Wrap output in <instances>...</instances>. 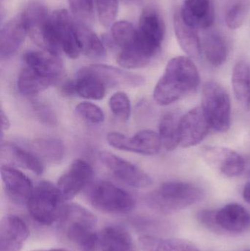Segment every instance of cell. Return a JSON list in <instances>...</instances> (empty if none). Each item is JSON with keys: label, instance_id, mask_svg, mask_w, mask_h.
Segmentation results:
<instances>
[{"label": "cell", "instance_id": "obj_34", "mask_svg": "<svg viewBox=\"0 0 250 251\" xmlns=\"http://www.w3.org/2000/svg\"><path fill=\"white\" fill-rule=\"evenodd\" d=\"M109 106L112 113L120 120L126 122L130 118L132 105L127 94L124 92L114 93L109 100Z\"/></svg>", "mask_w": 250, "mask_h": 251}, {"label": "cell", "instance_id": "obj_26", "mask_svg": "<svg viewBox=\"0 0 250 251\" xmlns=\"http://www.w3.org/2000/svg\"><path fill=\"white\" fill-rule=\"evenodd\" d=\"M232 87L239 105L245 111L250 110V65L241 60L235 65L232 73Z\"/></svg>", "mask_w": 250, "mask_h": 251}, {"label": "cell", "instance_id": "obj_42", "mask_svg": "<svg viewBox=\"0 0 250 251\" xmlns=\"http://www.w3.org/2000/svg\"><path fill=\"white\" fill-rule=\"evenodd\" d=\"M242 196H243L245 201L250 204V181H248V182L245 184V187H244Z\"/></svg>", "mask_w": 250, "mask_h": 251}, {"label": "cell", "instance_id": "obj_40", "mask_svg": "<svg viewBox=\"0 0 250 251\" xmlns=\"http://www.w3.org/2000/svg\"><path fill=\"white\" fill-rule=\"evenodd\" d=\"M216 211L204 209L197 214V219L202 225L214 231H218L219 228L216 224Z\"/></svg>", "mask_w": 250, "mask_h": 251}, {"label": "cell", "instance_id": "obj_4", "mask_svg": "<svg viewBox=\"0 0 250 251\" xmlns=\"http://www.w3.org/2000/svg\"><path fill=\"white\" fill-rule=\"evenodd\" d=\"M165 35V25L157 10L147 8L139 18L137 39L134 48L142 60L149 64L159 54Z\"/></svg>", "mask_w": 250, "mask_h": 251}, {"label": "cell", "instance_id": "obj_39", "mask_svg": "<svg viewBox=\"0 0 250 251\" xmlns=\"http://www.w3.org/2000/svg\"><path fill=\"white\" fill-rule=\"evenodd\" d=\"M32 107L35 116L38 120L41 121V123L48 126H53L57 125V117L48 105L40 101H35Z\"/></svg>", "mask_w": 250, "mask_h": 251}, {"label": "cell", "instance_id": "obj_3", "mask_svg": "<svg viewBox=\"0 0 250 251\" xmlns=\"http://www.w3.org/2000/svg\"><path fill=\"white\" fill-rule=\"evenodd\" d=\"M60 227L68 240L83 251H95L98 235L95 232L97 218L92 212L76 203L63 206Z\"/></svg>", "mask_w": 250, "mask_h": 251}, {"label": "cell", "instance_id": "obj_1", "mask_svg": "<svg viewBox=\"0 0 250 251\" xmlns=\"http://www.w3.org/2000/svg\"><path fill=\"white\" fill-rule=\"evenodd\" d=\"M200 82L199 72L189 57H174L168 62L156 85L154 100L161 106L173 104L195 92Z\"/></svg>", "mask_w": 250, "mask_h": 251}, {"label": "cell", "instance_id": "obj_15", "mask_svg": "<svg viewBox=\"0 0 250 251\" xmlns=\"http://www.w3.org/2000/svg\"><path fill=\"white\" fill-rule=\"evenodd\" d=\"M27 34L23 13L10 19L0 32V57L7 60L16 54Z\"/></svg>", "mask_w": 250, "mask_h": 251}, {"label": "cell", "instance_id": "obj_29", "mask_svg": "<svg viewBox=\"0 0 250 251\" xmlns=\"http://www.w3.org/2000/svg\"><path fill=\"white\" fill-rule=\"evenodd\" d=\"M138 242L142 251H201L191 242L180 239L145 235L139 237Z\"/></svg>", "mask_w": 250, "mask_h": 251}, {"label": "cell", "instance_id": "obj_23", "mask_svg": "<svg viewBox=\"0 0 250 251\" xmlns=\"http://www.w3.org/2000/svg\"><path fill=\"white\" fill-rule=\"evenodd\" d=\"M98 247L101 251H139L130 234L120 226L103 229L98 235Z\"/></svg>", "mask_w": 250, "mask_h": 251}, {"label": "cell", "instance_id": "obj_25", "mask_svg": "<svg viewBox=\"0 0 250 251\" xmlns=\"http://www.w3.org/2000/svg\"><path fill=\"white\" fill-rule=\"evenodd\" d=\"M75 32L81 52L92 59H102L107 54L105 47L88 25L75 20Z\"/></svg>", "mask_w": 250, "mask_h": 251}, {"label": "cell", "instance_id": "obj_22", "mask_svg": "<svg viewBox=\"0 0 250 251\" xmlns=\"http://www.w3.org/2000/svg\"><path fill=\"white\" fill-rule=\"evenodd\" d=\"M74 95L91 100L104 99L107 87L89 66L81 69L72 80Z\"/></svg>", "mask_w": 250, "mask_h": 251}, {"label": "cell", "instance_id": "obj_18", "mask_svg": "<svg viewBox=\"0 0 250 251\" xmlns=\"http://www.w3.org/2000/svg\"><path fill=\"white\" fill-rule=\"evenodd\" d=\"M215 221L221 231L238 234L249 228L250 214L239 203H228L216 211Z\"/></svg>", "mask_w": 250, "mask_h": 251}, {"label": "cell", "instance_id": "obj_16", "mask_svg": "<svg viewBox=\"0 0 250 251\" xmlns=\"http://www.w3.org/2000/svg\"><path fill=\"white\" fill-rule=\"evenodd\" d=\"M1 177L10 199L19 204H26L34 190L29 177L17 168L7 165H1Z\"/></svg>", "mask_w": 250, "mask_h": 251}, {"label": "cell", "instance_id": "obj_28", "mask_svg": "<svg viewBox=\"0 0 250 251\" xmlns=\"http://www.w3.org/2000/svg\"><path fill=\"white\" fill-rule=\"evenodd\" d=\"M1 152H4L16 163L36 175H41L44 173V165L41 156L32 151L23 149L14 143H7L1 146Z\"/></svg>", "mask_w": 250, "mask_h": 251}, {"label": "cell", "instance_id": "obj_5", "mask_svg": "<svg viewBox=\"0 0 250 251\" xmlns=\"http://www.w3.org/2000/svg\"><path fill=\"white\" fill-rule=\"evenodd\" d=\"M201 107L211 128L219 132H226L229 129L231 119L230 97L220 84L214 81L204 83Z\"/></svg>", "mask_w": 250, "mask_h": 251}, {"label": "cell", "instance_id": "obj_11", "mask_svg": "<svg viewBox=\"0 0 250 251\" xmlns=\"http://www.w3.org/2000/svg\"><path fill=\"white\" fill-rule=\"evenodd\" d=\"M101 163L108 168L113 175L123 182L135 188H145L151 185V177L132 162L114 154L103 151L99 153Z\"/></svg>", "mask_w": 250, "mask_h": 251}, {"label": "cell", "instance_id": "obj_38", "mask_svg": "<svg viewBox=\"0 0 250 251\" xmlns=\"http://www.w3.org/2000/svg\"><path fill=\"white\" fill-rule=\"evenodd\" d=\"M246 14L247 9L245 5L242 3L234 4L230 7L226 15V25L230 29H238L243 24Z\"/></svg>", "mask_w": 250, "mask_h": 251}, {"label": "cell", "instance_id": "obj_37", "mask_svg": "<svg viewBox=\"0 0 250 251\" xmlns=\"http://www.w3.org/2000/svg\"><path fill=\"white\" fill-rule=\"evenodd\" d=\"M76 112L82 119L94 125L102 123L105 119L101 107L88 101L79 103L76 107Z\"/></svg>", "mask_w": 250, "mask_h": 251}, {"label": "cell", "instance_id": "obj_30", "mask_svg": "<svg viewBox=\"0 0 250 251\" xmlns=\"http://www.w3.org/2000/svg\"><path fill=\"white\" fill-rule=\"evenodd\" d=\"M182 116L177 111H170L163 115L159 125V134L161 144L167 150L173 151L180 146L179 126Z\"/></svg>", "mask_w": 250, "mask_h": 251}, {"label": "cell", "instance_id": "obj_41", "mask_svg": "<svg viewBox=\"0 0 250 251\" xmlns=\"http://www.w3.org/2000/svg\"><path fill=\"white\" fill-rule=\"evenodd\" d=\"M1 133L4 131H7L10 127V122L9 120L8 117L5 114L3 110H1Z\"/></svg>", "mask_w": 250, "mask_h": 251}, {"label": "cell", "instance_id": "obj_35", "mask_svg": "<svg viewBox=\"0 0 250 251\" xmlns=\"http://www.w3.org/2000/svg\"><path fill=\"white\" fill-rule=\"evenodd\" d=\"M70 11L76 22L88 24L93 19V0H68Z\"/></svg>", "mask_w": 250, "mask_h": 251}, {"label": "cell", "instance_id": "obj_17", "mask_svg": "<svg viewBox=\"0 0 250 251\" xmlns=\"http://www.w3.org/2000/svg\"><path fill=\"white\" fill-rule=\"evenodd\" d=\"M29 236L23 220L16 215L4 216L0 223V251H20Z\"/></svg>", "mask_w": 250, "mask_h": 251}, {"label": "cell", "instance_id": "obj_2", "mask_svg": "<svg viewBox=\"0 0 250 251\" xmlns=\"http://www.w3.org/2000/svg\"><path fill=\"white\" fill-rule=\"evenodd\" d=\"M204 192L192 183L168 181L162 183L146 198L148 206L161 214H172L199 201Z\"/></svg>", "mask_w": 250, "mask_h": 251}, {"label": "cell", "instance_id": "obj_44", "mask_svg": "<svg viewBox=\"0 0 250 251\" xmlns=\"http://www.w3.org/2000/svg\"><path fill=\"white\" fill-rule=\"evenodd\" d=\"M250 251V250H245V251Z\"/></svg>", "mask_w": 250, "mask_h": 251}, {"label": "cell", "instance_id": "obj_12", "mask_svg": "<svg viewBox=\"0 0 250 251\" xmlns=\"http://www.w3.org/2000/svg\"><path fill=\"white\" fill-rule=\"evenodd\" d=\"M54 39L60 48L70 58H77L81 51L75 32V20L64 9L54 10L51 14Z\"/></svg>", "mask_w": 250, "mask_h": 251}, {"label": "cell", "instance_id": "obj_10", "mask_svg": "<svg viewBox=\"0 0 250 251\" xmlns=\"http://www.w3.org/2000/svg\"><path fill=\"white\" fill-rule=\"evenodd\" d=\"M201 156L211 168L230 178L242 175L246 168L245 159L228 148L205 146L201 149Z\"/></svg>", "mask_w": 250, "mask_h": 251}, {"label": "cell", "instance_id": "obj_7", "mask_svg": "<svg viewBox=\"0 0 250 251\" xmlns=\"http://www.w3.org/2000/svg\"><path fill=\"white\" fill-rule=\"evenodd\" d=\"M27 34L44 51L59 55L61 51L54 39L49 14L45 5L38 1L31 3L23 12Z\"/></svg>", "mask_w": 250, "mask_h": 251}, {"label": "cell", "instance_id": "obj_27", "mask_svg": "<svg viewBox=\"0 0 250 251\" xmlns=\"http://www.w3.org/2000/svg\"><path fill=\"white\" fill-rule=\"evenodd\" d=\"M57 79L44 76L26 66L22 69L18 78L19 92L26 97H35L55 83Z\"/></svg>", "mask_w": 250, "mask_h": 251}, {"label": "cell", "instance_id": "obj_33", "mask_svg": "<svg viewBox=\"0 0 250 251\" xmlns=\"http://www.w3.org/2000/svg\"><path fill=\"white\" fill-rule=\"evenodd\" d=\"M112 39L120 50L130 47L137 39V29L130 22L119 21L112 26Z\"/></svg>", "mask_w": 250, "mask_h": 251}, {"label": "cell", "instance_id": "obj_6", "mask_svg": "<svg viewBox=\"0 0 250 251\" xmlns=\"http://www.w3.org/2000/svg\"><path fill=\"white\" fill-rule=\"evenodd\" d=\"M63 201L57 186L43 181L34 187L26 205L29 214L36 222L49 226L60 218Z\"/></svg>", "mask_w": 250, "mask_h": 251}, {"label": "cell", "instance_id": "obj_45", "mask_svg": "<svg viewBox=\"0 0 250 251\" xmlns=\"http://www.w3.org/2000/svg\"><path fill=\"white\" fill-rule=\"evenodd\" d=\"M136 1H137V0H136ZM138 1H139V0H138Z\"/></svg>", "mask_w": 250, "mask_h": 251}, {"label": "cell", "instance_id": "obj_21", "mask_svg": "<svg viewBox=\"0 0 250 251\" xmlns=\"http://www.w3.org/2000/svg\"><path fill=\"white\" fill-rule=\"evenodd\" d=\"M23 60L28 67L44 76L57 80L63 71V63L59 55L44 50L26 51L23 56Z\"/></svg>", "mask_w": 250, "mask_h": 251}, {"label": "cell", "instance_id": "obj_24", "mask_svg": "<svg viewBox=\"0 0 250 251\" xmlns=\"http://www.w3.org/2000/svg\"><path fill=\"white\" fill-rule=\"evenodd\" d=\"M173 25L176 38L182 50L189 57H199L202 52V45L197 29L183 20L179 10L175 13Z\"/></svg>", "mask_w": 250, "mask_h": 251}, {"label": "cell", "instance_id": "obj_32", "mask_svg": "<svg viewBox=\"0 0 250 251\" xmlns=\"http://www.w3.org/2000/svg\"><path fill=\"white\" fill-rule=\"evenodd\" d=\"M34 146L39 156L51 162H60L64 156V145L60 139L55 137L37 139Z\"/></svg>", "mask_w": 250, "mask_h": 251}, {"label": "cell", "instance_id": "obj_36", "mask_svg": "<svg viewBox=\"0 0 250 251\" xmlns=\"http://www.w3.org/2000/svg\"><path fill=\"white\" fill-rule=\"evenodd\" d=\"M98 19L103 26L109 27L114 22L118 10V0H95Z\"/></svg>", "mask_w": 250, "mask_h": 251}, {"label": "cell", "instance_id": "obj_14", "mask_svg": "<svg viewBox=\"0 0 250 251\" xmlns=\"http://www.w3.org/2000/svg\"><path fill=\"white\" fill-rule=\"evenodd\" d=\"M209 122L202 107H197L181 118L179 126L180 146L192 147L199 144L209 132Z\"/></svg>", "mask_w": 250, "mask_h": 251}, {"label": "cell", "instance_id": "obj_19", "mask_svg": "<svg viewBox=\"0 0 250 251\" xmlns=\"http://www.w3.org/2000/svg\"><path fill=\"white\" fill-rule=\"evenodd\" d=\"M179 11L183 20L196 29L210 27L215 19L210 0H185Z\"/></svg>", "mask_w": 250, "mask_h": 251}, {"label": "cell", "instance_id": "obj_9", "mask_svg": "<svg viewBox=\"0 0 250 251\" xmlns=\"http://www.w3.org/2000/svg\"><path fill=\"white\" fill-rule=\"evenodd\" d=\"M107 140L114 149L148 156L157 154L162 146L159 133L149 129L138 131L132 137L114 131L107 134Z\"/></svg>", "mask_w": 250, "mask_h": 251}, {"label": "cell", "instance_id": "obj_20", "mask_svg": "<svg viewBox=\"0 0 250 251\" xmlns=\"http://www.w3.org/2000/svg\"><path fill=\"white\" fill-rule=\"evenodd\" d=\"M106 87H126L135 88L145 83V78L140 75L127 72L123 69L103 64L90 66Z\"/></svg>", "mask_w": 250, "mask_h": 251}, {"label": "cell", "instance_id": "obj_31", "mask_svg": "<svg viewBox=\"0 0 250 251\" xmlns=\"http://www.w3.org/2000/svg\"><path fill=\"white\" fill-rule=\"evenodd\" d=\"M201 45L205 58L210 64L218 67L226 63L229 50L223 37L217 34H210L204 38Z\"/></svg>", "mask_w": 250, "mask_h": 251}, {"label": "cell", "instance_id": "obj_13", "mask_svg": "<svg viewBox=\"0 0 250 251\" xmlns=\"http://www.w3.org/2000/svg\"><path fill=\"white\" fill-rule=\"evenodd\" d=\"M93 177V170L86 161L76 159L60 177L57 189L63 201L71 200L79 194Z\"/></svg>", "mask_w": 250, "mask_h": 251}, {"label": "cell", "instance_id": "obj_43", "mask_svg": "<svg viewBox=\"0 0 250 251\" xmlns=\"http://www.w3.org/2000/svg\"><path fill=\"white\" fill-rule=\"evenodd\" d=\"M68 251L66 250V249H48V250H44V249H43V250H35V251Z\"/></svg>", "mask_w": 250, "mask_h": 251}, {"label": "cell", "instance_id": "obj_8", "mask_svg": "<svg viewBox=\"0 0 250 251\" xmlns=\"http://www.w3.org/2000/svg\"><path fill=\"white\" fill-rule=\"evenodd\" d=\"M89 201L93 207L104 213L126 214L135 206L130 193L107 181H100L91 188Z\"/></svg>", "mask_w": 250, "mask_h": 251}]
</instances>
